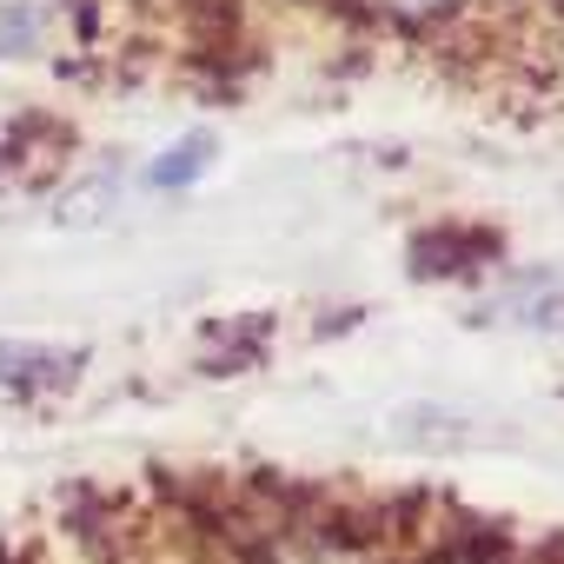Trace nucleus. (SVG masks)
I'll return each mask as SVG.
<instances>
[{"label": "nucleus", "mask_w": 564, "mask_h": 564, "mask_svg": "<svg viewBox=\"0 0 564 564\" xmlns=\"http://www.w3.org/2000/svg\"><path fill=\"white\" fill-rule=\"evenodd\" d=\"M206 153H213V140H206V133H193V147H173L147 180H153V186H180V180H193V173H199V160H206Z\"/></svg>", "instance_id": "obj_3"}, {"label": "nucleus", "mask_w": 564, "mask_h": 564, "mask_svg": "<svg viewBox=\"0 0 564 564\" xmlns=\"http://www.w3.org/2000/svg\"><path fill=\"white\" fill-rule=\"evenodd\" d=\"M8 372H54V386L61 379H74L80 372V352H47V346H0V379Z\"/></svg>", "instance_id": "obj_2"}, {"label": "nucleus", "mask_w": 564, "mask_h": 564, "mask_svg": "<svg viewBox=\"0 0 564 564\" xmlns=\"http://www.w3.org/2000/svg\"><path fill=\"white\" fill-rule=\"evenodd\" d=\"M399 8H438V0H399Z\"/></svg>", "instance_id": "obj_4"}, {"label": "nucleus", "mask_w": 564, "mask_h": 564, "mask_svg": "<svg viewBox=\"0 0 564 564\" xmlns=\"http://www.w3.org/2000/svg\"><path fill=\"white\" fill-rule=\"evenodd\" d=\"M61 14H67V0H0V61L47 54Z\"/></svg>", "instance_id": "obj_1"}]
</instances>
